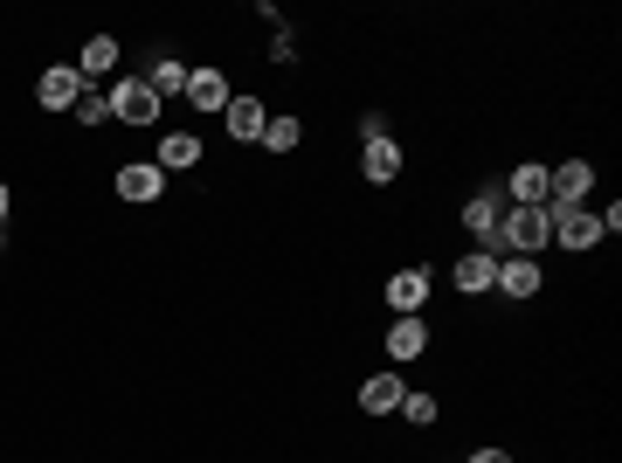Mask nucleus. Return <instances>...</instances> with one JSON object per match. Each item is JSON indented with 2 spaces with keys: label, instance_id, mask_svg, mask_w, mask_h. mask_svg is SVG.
<instances>
[{
  "label": "nucleus",
  "instance_id": "obj_2",
  "mask_svg": "<svg viewBox=\"0 0 622 463\" xmlns=\"http://www.w3.org/2000/svg\"><path fill=\"white\" fill-rule=\"evenodd\" d=\"M104 97H111V118H125V125H160V97H152L146 76H118Z\"/></svg>",
  "mask_w": 622,
  "mask_h": 463
},
{
  "label": "nucleus",
  "instance_id": "obj_21",
  "mask_svg": "<svg viewBox=\"0 0 622 463\" xmlns=\"http://www.w3.org/2000/svg\"><path fill=\"white\" fill-rule=\"evenodd\" d=\"M76 118H84V125H104V118H111V97L84 84V97H76Z\"/></svg>",
  "mask_w": 622,
  "mask_h": 463
},
{
  "label": "nucleus",
  "instance_id": "obj_18",
  "mask_svg": "<svg viewBox=\"0 0 622 463\" xmlns=\"http://www.w3.org/2000/svg\"><path fill=\"white\" fill-rule=\"evenodd\" d=\"M111 63H118V42H111V35H90V42H84V63H76V76H104Z\"/></svg>",
  "mask_w": 622,
  "mask_h": 463
},
{
  "label": "nucleus",
  "instance_id": "obj_24",
  "mask_svg": "<svg viewBox=\"0 0 622 463\" xmlns=\"http://www.w3.org/2000/svg\"><path fill=\"white\" fill-rule=\"evenodd\" d=\"M0 228H8V187H0Z\"/></svg>",
  "mask_w": 622,
  "mask_h": 463
},
{
  "label": "nucleus",
  "instance_id": "obj_4",
  "mask_svg": "<svg viewBox=\"0 0 622 463\" xmlns=\"http://www.w3.org/2000/svg\"><path fill=\"white\" fill-rule=\"evenodd\" d=\"M547 222H554L560 249H594V243H602V222H594L588 208H567V215H547Z\"/></svg>",
  "mask_w": 622,
  "mask_h": 463
},
{
  "label": "nucleus",
  "instance_id": "obj_7",
  "mask_svg": "<svg viewBox=\"0 0 622 463\" xmlns=\"http://www.w3.org/2000/svg\"><path fill=\"white\" fill-rule=\"evenodd\" d=\"M422 298H429V270H395V284H387V304H395L401 319L422 312Z\"/></svg>",
  "mask_w": 622,
  "mask_h": 463
},
{
  "label": "nucleus",
  "instance_id": "obj_22",
  "mask_svg": "<svg viewBox=\"0 0 622 463\" xmlns=\"http://www.w3.org/2000/svg\"><path fill=\"white\" fill-rule=\"evenodd\" d=\"M395 416H408L415 429H429V422H436V395H401V408H395Z\"/></svg>",
  "mask_w": 622,
  "mask_h": 463
},
{
  "label": "nucleus",
  "instance_id": "obj_1",
  "mask_svg": "<svg viewBox=\"0 0 622 463\" xmlns=\"http://www.w3.org/2000/svg\"><path fill=\"white\" fill-rule=\"evenodd\" d=\"M491 243H505L512 256H539V249L554 243V222H547V208H512V215L498 222V236H491Z\"/></svg>",
  "mask_w": 622,
  "mask_h": 463
},
{
  "label": "nucleus",
  "instance_id": "obj_3",
  "mask_svg": "<svg viewBox=\"0 0 622 463\" xmlns=\"http://www.w3.org/2000/svg\"><path fill=\"white\" fill-rule=\"evenodd\" d=\"M594 187V166L588 160H567L560 173H547V215H567V208H581Z\"/></svg>",
  "mask_w": 622,
  "mask_h": 463
},
{
  "label": "nucleus",
  "instance_id": "obj_23",
  "mask_svg": "<svg viewBox=\"0 0 622 463\" xmlns=\"http://www.w3.org/2000/svg\"><path fill=\"white\" fill-rule=\"evenodd\" d=\"M471 463H512V456H505V450H478Z\"/></svg>",
  "mask_w": 622,
  "mask_h": 463
},
{
  "label": "nucleus",
  "instance_id": "obj_16",
  "mask_svg": "<svg viewBox=\"0 0 622 463\" xmlns=\"http://www.w3.org/2000/svg\"><path fill=\"white\" fill-rule=\"evenodd\" d=\"M422 346H429L422 319H395V332H387V359H422Z\"/></svg>",
  "mask_w": 622,
  "mask_h": 463
},
{
  "label": "nucleus",
  "instance_id": "obj_9",
  "mask_svg": "<svg viewBox=\"0 0 622 463\" xmlns=\"http://www.w3.org/2000/svg\"><path fill=\"white\" fill-rule=\"evenodd\" d=\"M491 291L533 298V291H539V263H533V256H505V263H498V284H491Z\"/></svg>",
  "mask_w": 622,
  "mask_h": 463
},
{
  "label": "nucleus",
  "instance_id": "obj_14",
  "mask_svg": "<svg viewBox=\"0 0 622 463\" xmlns=\"http://www.w3.org/2000/svg\"><path fill=\"white\" fill-rule=\"evenodd\" d=\"M401 395H408V388H401L395 374H374L367 388H360V408H367V416H395V408H401Z\"/></svg>",
  "mask_w": 622,
  "mask_h": 463
},
{
  "label": "nucleus",
  "instance_id": "obj_15",
  "mask_svg": "<svg viewBox=\"0 0 622 463\" xmlns=\"http://www.w3.org/2000/svg\"><path fill=\"white\" fill-rule=\"evenodd\" d=\"M512 208H547V166H518L512 173Z\"/></svg>",
  "mask_w": 622,
  "mask_h": 463
},
{
  "label": "nucleus",
  "instance_id": "obj_19",
  "mask_svg": "<svg viewBox=\"0 0 622 463\" xmlns=\"http://www.w3.org/2000/svg\"><path fill=\"white\" fill-rule=\"evenodd\" d=\"M146 84H152V97H173V90H187V63H173V56H167L160 69L146 76Z\"/></svg>",
  "mask_w": 622,
  "mask_h": 463
},
{
  "label": "nucleus",
  "instance_id": "obj_17",
  "mask_svg": "<svg viewBox=\"0 0 622 463\" xmlns=\"http://www.w3.org/2000/svg\"><path fill=\"white\" fill-rule=\"evenodd\" d=\"M463 228H471V236H498V194H471L463 201Z\"/></svg>",
  "mask_w": 622,
  "mask_h": 463
},
{
  "label": "nucleus",
  "instance_id": "obj_11",
  "mask_svg": "<svg viewBox=\"0 0 622 463\" xmlns=\"http://www.w3.org/2000/svg\"><path fill=\"white\" fill-rule=\"evenodd\" d=\"M228 139H264V125H270V111L256 105V97H228Z\"/></svg>",
  "mask_w": 622,
  "mask_h": 463
},
{
  "label": "nucleus",
  "instance_id": "obj_8",
  "mask_svg": "<svg viewBox=\"0 0 622 463\" xmlns=\"http://www.w3.org/2000/svg\"><path fill=\"white\" fill-rule=\"evenodd\" d=\"M360 173H367L374 187H387V180L401 173V146H395V139H367V152H360Z\"/></svg>",
  "mask_w": 622,
  "mask_h": 463
},
{
  "label": "nucleus",
  "instance_id": "obj_20",
  "mask_svg": "<svg viewBox=\"0 0 622 463\" xmlns=\"http://www.w3.org/2000/svg\"><path fill=\"white\" fill-rule=\"evenodd\" d=\"M298 139H304V125H298V118H270V125H264V146H270V152H291Z\"/></svg>",
  "mask_w": 622,
  "mask_h": 463
},
{
  "label": "nucleus",
  "instance_id": "obj_13",
  "mask_svg": "<svg viewBox=\"0 0 622 463\" xmlns=\"http://www.w3.org/2000/svg\"><path fill=\"white\" fill-rule=\"evenodd\" d=\"M160 187H167V173L152 166V160H139V166H118V194H125V201H152Z\"/></svg>",
  "mask_w": 622,
  "mask_h": 463
},
{
  "label": "nucleus",
  "instance_id": "obj_6",
  "mask_svg": "<svg viewBox=\"0 0 622 463\" xmlns=\"http://www.w3.org/2000/svg\"><path fill=\"white\" fill-rule=\"evenodd\" d=\"M187 105L194 111H228V76L222 69H187Z\"/></svg>",
  "mask_w": 622,
  "mask_h": 463
},
{
  "label": "nucleus",
  "instance_id": "obj_10",
  "mask_svg": "<svg viewBox=\"0 0 622 463\" xmlns=\"http://www.w3.org/2000/svg\"><path fill=\"white\" fill-rule=\"evenodd\" d=\"M491 284H498V256H491V249L457 256V291H491Z\"/></svg>",
  "mask_w": 622,
  "mask_h": 463
},
{
  "label": "nucleus",
  "instance_id": "obj_12",
  "mask_svg": "<svg viewBox=\"0 0 622 463\" xmlns=\"http://www.w3.org/2000/svg\"><path fill=\"white\" fill-rule=\"evenodd\" d=\"M160 173H187V166H201V139L194 132H167L160 139V160H152Z\"/></svg>",
  "mask_w": 622,
  "mask_h": 463
},
{
  "label": "nucleus",
  "instance_id": "obj_5",
  "mask_svg": "<svg viewBox=\"0 0 622 463\" xmlns=\"http://www.w3.org/2000/svg\"><path fill=\"white\" fill-rule=\"evenodd\" d=\"M76 97H84V76H76V69H49L42 84H35V105L42 111H76Z\"/></svg>",
  "mask_w": 622,
  "mask_h": 463
}]
</instances>
